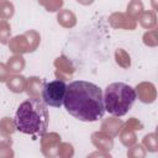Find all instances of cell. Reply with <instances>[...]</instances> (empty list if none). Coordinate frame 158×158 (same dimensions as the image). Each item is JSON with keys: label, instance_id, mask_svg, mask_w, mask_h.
Segmentation results:
<instances>
[{"label": "cell", "instance_id": "obj_1", "mask_svg": "<svg viewBox=\"0 0 158 158\" xmlns=\"http://www.w3.org/2000/svg\"><path fill=\"white\" fill-rule=\"evenodd\" d=\"M63 105L69 115L85 122L98 121L105 114L102 90L86 80H74L67 85Z\"/></svg>", "mask_w": 158, "mask_h": 158}, {"label": "cell", "instance_id": "obj_2", "mask_svg": "<svg viewBox=\"0 0 158 158\" xmlns=\"http://www.w3.org/2000/svg\"><path fill=\"white\" fill-rule=\"evenodd\" d=\"M49 115L46 102L31 98L20 104L15 114L16 128L26 135H43L48 128Z\"/></svg>", "mask_w": 158, "mask_h": 158}, {"label": "cell", "instance_id": "obj_3", "mask_svg": "<svg viewBox=\"0 0 158 158\" xmlns=\"http://www.w3.org/2000/svg\"><path fill=\"white\" fill-rule=\"evenodd\" d=\"M136 98V90L131 85L122 81L111 83L102 93L105 111L112 116H123L131 110Z\"/></svg>", "mask_w": 158, "mask_h": 158}, {"label": "cell", "instance_id": "obj_4", "mask_svg": "<svg viewBox=\"0 0 158 158\" xmlns=\"http://www.w3.org/2000/svg\"><path fill=\"white\" fill-rule=\"evenodd\" d=\"M67 91V84L63 80H52L46 83L42 90V100L47 106L60 107L63 105Z\"/></svg>", "mask_w": 158, "mask_h": 158}]
</instances>
